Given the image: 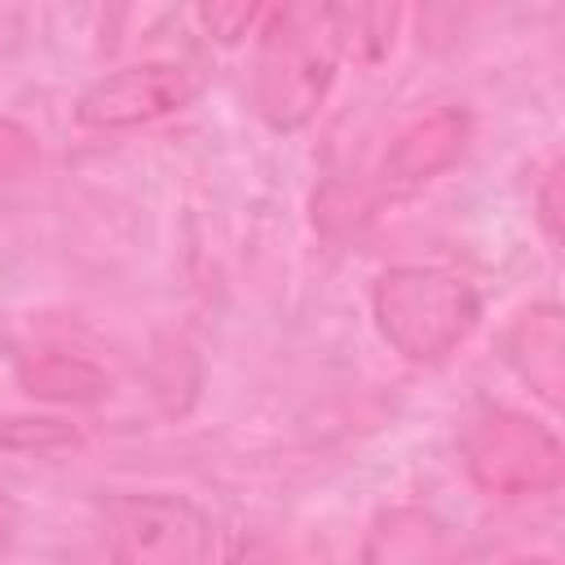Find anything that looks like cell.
Here are the masks:
<instances>
[{
	"instance_id": "6da1fadb",
	"label": "cell",
	"mask_w": 565,
	"mask_h": 565,
	"mask_svg": "<svg viewBox=\"0 0 565 565\" xmlns=\"http://www.w3.org/2000/svg\"><path fill=\"white\" fill-rule=\"evenodd\" d=\"M340 44H344V9L331 4L265 9V31L252 71L256 115L278 132L305 128L331 93Z\"/></svg>"
},
{
	"instance_id": "7a4b0ae2",
	"label": "cell",
	"mask_w": 565,
	"mask_h": 565,
	"mask_svg": "<svg viewBox=\"0 0 565 565\" xmlns=\"http://www.w3.org/2000/svg\"><path fill=\"white\" fill-rule=\"evenodd\" d=\"M380 335L406 362H441L481 322V296L468 278L437 265H402L380 274L371 291Z\"/></svg>"
},
{
	"instance_id": "3957f363",
	"label": "cell",
	"mask_w": 565,
	"mask_h": 565,
	"mask_svg": "<svg viewBox=\"0 0 565 565\" xmlns=\"http://www.w3.org/2000/svg\"><path fill=\"white\" fill-rule=\"evenodd\" d=\"M463 463L472 486L499 499L547 494L565 477V455L556 433L516 411L486 415L463 441Z\"/></svg>"
},
{
	"instance_id": "277c9868",
	"label": "cell",
	"mask_w": 565,
	"mask_h": 565,
	"mask_svg": "<svg viewBox=\"0 0 565 565\" xmlns=\"http://www.w3.org/2000/svg\"><path fill=\"white\" fill-rule=\"evenodd\" d=\"M212 521L181 494H119L106 508L115 565H207Z\"/></svg>"
},
{
	"instance_id": "5b68a950",
	"label": "cell",
	"mask_w": 565,
	"mask_h": 565,
	"mask_svg": "<svg viewBox=\"0 0 565 565\" xmlns=\"http://www.w3.org/2000/svg\"><path fill=\"white\" fill-rule=\"evenodd\" d=\"M194 97H199V75L190 66L146 62V66L110 71L97 84H88L75 106V119L97 132H119V128H137V124L177 115Z\"/></svg>"
},
{
	"instance_id": "8992f818",
	"label": "cell",
	"mask_w": 565,
	"mask_h": 565,
	"mask_svg": "<svg viewBox=\"0 0 565 565\" xmlns=\"http://www.w3.org/2000/svg\"><path fill=\"white\" fill-rule=\"evenodd\" d=\"M468 132H472V119L459 106H441V110H428V115L411 119L388 141V150L380 159V172H375L380 194L402 199V194H415L419 185H428L437 172H446L463 154Z\"/></svg>"
},
{
	"instance_id": "52a82bcc",
	"label": "cell",
	"mask_w": 565,
	"mask_h": 565,
	"mask_svg": "<svg viewBox=\"0 0 565 565\" xmlns=\"http://www.w3.org/2000/svg\"><path fill=\"white\" fill-rule=\"evenodd\" d=\"M362 565H459V543L433 512L388 508L362 543Z\"/></svg>"
},
{
	"instance_id": "ba28073f",
	"label": "cell",
	"mask_w": 565,
	"mask_h": 565,
	"mask_svg": "<svg viewBox=\"0 0 565 565\" xmlns=\"http://www.w3.org/2000/svg\"><path fill=\"white\" fill-rule=\"evenodd\" d=\"M503 349H508V362L516 366V375L547 406H561V388H565V327H561V309L556 305L525 309L508 327Z\"/></svg>"
},
{
	"instance_id": "9c48e42d",
	"label": "cell",
	"mask_w": 565,
	"mask_h": 565,
	"mask_svg": "<svg viewBox=\"0 0 565 565\" xmlns=\"http://www.w3.org/2000/svg\"><path fill=\"white\" fill-rule=\"evenodd\" d=\"M18 384L40 402L62 406H97L110 393V375L71 349H31L18 358Z\"/></svg>"
},
{
	"instance_id": "30bf717a",
	"label": "cell",
	"mask_w": 565,
	"mask_h": 565,
	"mask_svg": "<svg viewBox=\"0 0 565 565\" xmlns=\"http://www.w3.org/2000/svg\"><path fill=\"white\" fill-rule=\"evenodd\" d=\"M79 433L62 419H40V415H0V450H57L75 446Z\"/></svg>"
},
{
	"instance_id": "8fae6325",
	"label": "cell",
	"mask_w": 565,
	"mask_h": 565,
	"mask_svg": "<svg viewBox=\"0 0 565 565\" xmlns=\"http://www.w3.org/2000/svg\"><path fill=\"white\" fill-rule=\"evenodd\" d=\"M35 168H40V137L26 124L0 115V194L26 181Z\"/></svg>"
},
{
	"instance_id": "7c38bea8",
	"label": "cell",
	"mask_w": 565,
	"mask_h": 565,
	"mask_svg": "<svg viewBox=\"0 0 565 565\" xmlns=\"http://www.w3.org/2000/svg\"><path fill=\"white\" fill-rule=\"evenodd\" d=\"M256 18H265V9H256V4H203L199 9V22L216 40H225V44H234L238 35H247Z\"/></svg>"
},
{
	"instance_id": "4fadbf2b",
	"label": "cell",
	"mask_w": 565,
	"mask_h": 565,
	"mask_svg": "<svg viewBox=\"0 0 565 565\" xmlns=\"http://www.w3.org/2000/svg\"><path fill=\"white\" fill-rule=\"evenodd\" d=\"M539 221H543L547 238L561 234V163H552L543 185H539Z\"/></svg>"
},
{
	"instance_id": "5bb4252c",
	"label": "cell",
	"mask_w": 565,
	"mask_h": 565,
	"mask_svg": "<svg viewBox=\"0 0 565 565\" xmlns=\"http://www.w3.org/2000/svg\"><path fill=\"white\" fill-rule=\"evenodd\" d=\"M230 565H274V556H269L265 543H243V547L230 556Z\"/></svg>"
},
{
	"instance_id": "9a60e30c",
	"label": "cell",
	"mask_w": 565,
	"mask_h": 565,
	"mask_svg": "<svg viewBox=\"0 0 565 565\" xmlns=\"http://www.w3.org/2000/svg\"><path fill=\"white\" fill-rule=\"evenodd\" d=\"M9 525H13V508L0 499V543H4V534H9Z\"/></svg>"
},
{
	"instance_id": "2e32d148",
	"label": "cell",
	"mask_w": 565,
	"mask_h": 565,
	"mask_svg": "<svg viewBox=\"0 0 565 565\" xmlns=\"http://www.w3.org/2000/svg\"><path fill=\"white\" fill-rule=\"evenodd\" d=\"M512 565H556V561H547V556H525V561H512Z\"/></svg>"
}]
</instances>
